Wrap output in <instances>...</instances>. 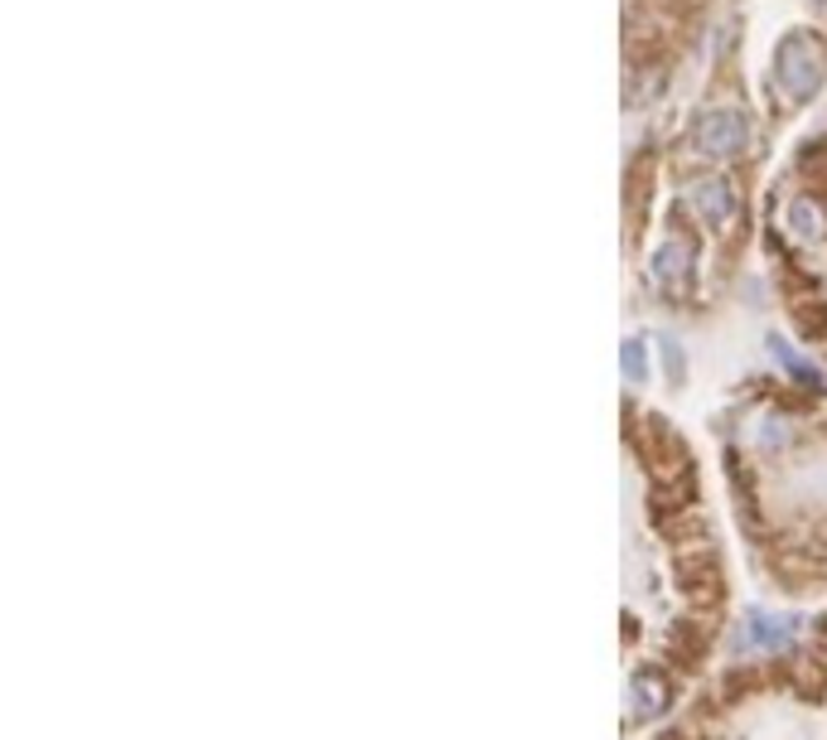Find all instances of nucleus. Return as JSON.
Segmentation results:
<instances>
[{
	"label": "nucleus",
	"instance_id": "nucleus-1",
	"mask_svg": "<svg viewBox=\"0 0 827 740\" xmlns=\"http://www.w3.org/2000/svg\"><path fill=\"white\" fill-rule=\"evenodd\" d=\"M823 73H827L823 44L813 40V34H789L784 48H780V58H774V78H780V88L798 102V97H813V92H818Z\"/></svg>",
	"mask_w": 827,
	"mask_h": 740
},
{
	"label": "nucleus",
	"instance_id": "nucleus-2",
	"mask_svg": "<svg viewBox=\"0 0 827 740\" xmlns=\"http://www.w3.org/2000/svg\"><path fill=\"white\" fill-rule=\"evenodd\" d=\"M697 151L702 155H712V161H731L736 151H746V141H750V121L740 117V112H707L697 121Z\"/></svg>",
	"mask_w": 827,
	"mask_h": 740
},
{
	"label": "nucleus",
	"instance_id": "nucleus-3",
	"mask_svg": "<svg viewBox=\"0 0 827 740\" xmlns=\"http://www.w3.org/2000/svg\"><path fill=\"white\" fill-rule=\"evenodd\" d=\"M798 629V620H774V615H750L746 629H740L736 639V653H770V649H784L789 634Z\"/></svg>",
	"mask_w": 827,
	"mask_h": 740
},
{
	"label": "nucleus",
	"instance_id": "nucleus-4",
	"mask_svg": "<svg viewBox=\"0 0 827 740\" xmlns=\"http://www.w3.org/2000/svg\"><path fill=\"white\" fill-rule=\"evenodd\" d=\"M687 203H692V213H702L707 223H721L736 199H731V185H726V179H702V185L687 189Z\"/></svg>",
	"mask_w": 827,
	"mask_h": 740
},
{
	"label": "nucleus",
	"instance_id": "nucleus-5",
	"mask_svg": "<svg viewBox=\"0 0 827 740\" xmlns=\"http://www.w3.org/2000/svg\"><path fill=\"white\" fill-rule=\"evenodd\" d=\"M653 276H659L663 286L683 290L687 276H692V252L683 247V242H668V247H659V257H653Z\"/></svg>",
	"mask_w": 827,
	"mask_h": 740
},
{
	"label": "nucleus",
	"instance_id": "nucleus-6",
	"mask_svg": "<svg viewBox=\"0 0 827 740\" xmlns=\"http://www.w3.org/2000/svg\"><path fill=\"white\" fill-rule=\"evenodd\" d=\"M663 702H668V687L659 683V677L639 673V677H635V711H639V717H653Z\"/></svg>",
	"mask_w": 827,
	"mask_h": 740
},
{
	"label": "nucleus",
	"instance_id": "nucleus-7",
	"mask_svg": "<svg viewBox=\"0 0 827 740\" xmlns=\"http://www.w3.org/2000/svg\"><path fill=\"white\" fill-rule=\"evenodd\" d=\"M789 218H794V233L798 238H823L827 233V218H823V209H818V203H808V199H798L794 203V213H789Z\"/></svg>",
	"mask_w": 827,
	"mask_h": 740
},
{
	"label": "nucleus",
	"instance_id": "nucleus-8",
	"mask_svg": "<svg viewBox=\"0 0 827 740\" xmlns=\"http://www.w3.org/2000/svg\"><path fill=\"white\" fill-rule=\"evenodd\" d=\"M643 354H639V344H625V373H629V378H639V373H643V363H639Z\"/></svg>",
	"mask_w": 827,
	"mask_h": 740
},
{
	"label": "nucleus",
	"instance_id": "nucleus-9",
	"mask_svg": "<svg viewBox=\"0 0 827 740\" xmlns=\"http://www.w3.org/2000/svg\"><path fill=\"white\" fill-rule=\"evenodd\" d=\"M813 5H827V0H813Z\"/></svg>",
	"mask_w": 827,
	"mask_h": 740
}]
</instances>
